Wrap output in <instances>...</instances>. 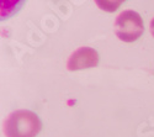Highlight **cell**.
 Listing matches in <instances>:
<instances>
[{"label": "cell", "instance_id": "cell-1", "mask_svg": "<svg viewBox=\"0 0 154 137\" xmlns=\"http://www.w3.org/2000/svg\"><path fill=\"white\" fill-rule=\"evenodd\" d=\"M6 137H36L42 129V122L30 110H17L10 114L4 121Z\"/></svg>", "mask_w": 154, "mask_h": 137}, {"label": "cell", "instance_id": "cell-2", "mask_svg": "<svg viewBox=\"0 0 154 137\" xmlns=\"http://www.w3.org/2000/svg\"><path fill=\"white\" fill-rule=\"evenodd\" d=\"M115 33L123 42H134L144 31L143 19L133 10H125L115 20Z\"/></svg>", "mask_w": 154, "mask_h": 137}, {"label": "cell", "instance_id": "cell-3", "mask_svg": "<svg viewBox=\"0 0 154 137\" xmlns=\"http://www.w3.org/2000/svg\"><path fill=\"white\" fill-rule=\"evenodd\" d=\"M99 64V53L91 47H80L68 58L67 68L70 72L94 68Z\"/></svg>", "mask_w": 154, "mask_h": 137}, {"label": "cell", "instance_id": "cell-4", "mask_svg": "<svg viewBox=\"0 0 154 137\" xmlns=\"http://www.w3.org/2000/svg\"><path fill=\"white\" fill-rule=\"evenodd\" d=\"M150 32H152V35L154 36V19L150 21Z\"/></svg>", "mask_w": 154, "mask_h": 137}]
</instances>
